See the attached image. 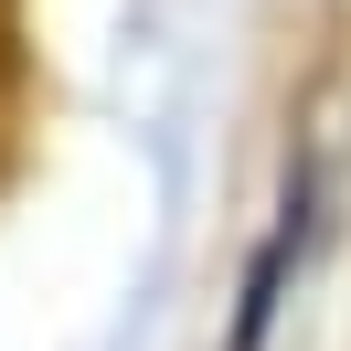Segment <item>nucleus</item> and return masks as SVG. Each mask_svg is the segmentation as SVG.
Returning <instances> with one entry per match:
<instances>
[{"mask_svg":"<svg viewBox=\"0 0 351 351\" xmlns=\"http://www.w3.org/2000/svg\"><path fill=\"white\" fill-rule=\"evenodd\" d=\"M298 245H308V181L287 192L277 234H266L256 277H245V298H234V330H223V351H266V330H277V298H287V277H298Z\"/></svg>","mask_w":351,"mask_h":351,"instance_id":"1","label":"nucleus"}]
</instances>
